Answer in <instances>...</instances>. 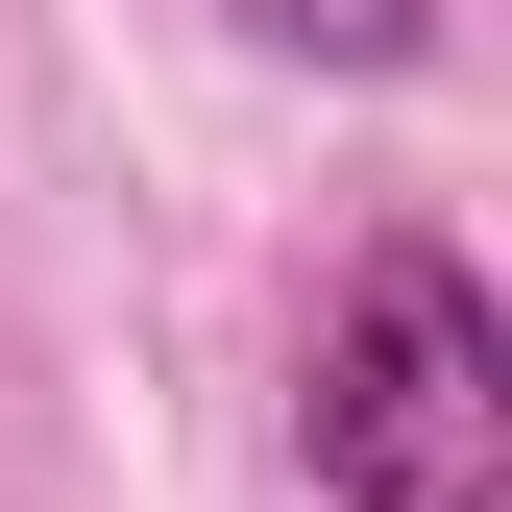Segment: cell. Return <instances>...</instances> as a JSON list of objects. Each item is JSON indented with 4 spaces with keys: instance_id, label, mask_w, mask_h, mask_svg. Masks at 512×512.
I'll return each instance as SVG.
<instances>
[{
    "instance_id": "cell-2",
    "label": "cell",
    "mask_w": 512,
    "mask_h": 512,
    "mask_svg": "<svg viewBox=\"0 0 512 512\" xmlns=\"http://www.w3.org/2000/svg\"><path fill=\"white\" fill-rule=\"evenodd\" d=\"M220 25L293 74H439V0H220Z\"/></svg>"
},
{
    "instance_id": "cell-1",
    "label": "cell",
    "mask_w": 512,
    "mask_h": 512,
    "mask_svg": "<svg viewBox=\"0 0 512 512\" xmlns=\"http://www.w3.org/2000/svg\"><path fill=\"white\" fill-rule=\"evenodd\" d=\"M293 464L342 512H512V317L464 244H366L317 293V366H293Z\"/></svg>"
}]
</instances>
